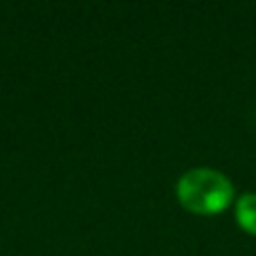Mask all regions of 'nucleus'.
Segmentation results:
<instances>
[{"label": "nucleus", "instance_id": "1", "mask_svg": "<svg viewBox=\"0 0 256 256\" xmlns=\"http://www.w3.org/2000/svg\"><path fill=\"white\" fill-rule=\"evenodd\" d=\"M176 198L196 216H216L236 202L234 182L218 168L194 166L176 182Z\"/></svg>", "mask_w": 256, "mask_h": 256}, {"label": "nucleus", "instance_id": "2", "mask_svg": "<svg viewBox=\"0 0 256 256\" xmlns=\"http://www.w3.org/2000/svg\"><path fill=\"white\" fill-rule=\"evenodd\" d=\"M234 214H236V225L243 232L256 236V194L248 191L240 194L234 202Z\"/></svg>", "mask_w": 256, "mask_h": 256}]
</instances>
